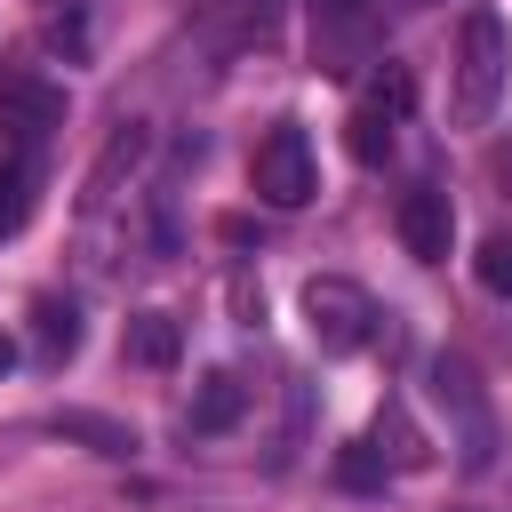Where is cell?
<instances>
[{
    "label": "cell",
    "mask_w": 512,
    "mask_h": 512,
    "mask_svg": "<svg viewBox=\"0 0 512 512\" xmlns=\"http://www.w3.org/2000/svg\"><path fill=\"white\" fill-rule=\"evenodd\" d=\"M368 8L376 0H312V56H320V72H360L368 64Z\"/></svg>",
    "instance_id": "obj_8"
},
{
    "label": "cell",
    "mask_w": 512,
    "mask_h": 512,
    "mask_svg": "<svg viewBox=\"0 0 512 512\" xmlns=\"http://www.w3.org/2000/svg\"><path fill=\"white\" fill-rule=\"evenodd\" d=\"M8 368H16V336L0 328V376H8Z\"/></svg>",
    "instance_id": "obj_16"
},
{
    "label": "cell",
    "mask_w": 512,
    "mask_h": 512,
    "mask_svg": "<svg viewBox=\"0 0 512 512\" xmlns=\"http://www.w3.org/2000/svg\"><path fill=\"white\" fill-rule=\"evenodd\" d=\"M416 104V80H408V64H384L376 80H368V96L352 104V120H344V144H352V160L360 168H376L384 152H392V128H400V112Z\"/></svg>",
    "instance_id": "obj_5"
},
{
    "label": "cell",
    "mask_w": 512,
    "mask_h": 512,
    "mask_svg": "<svg viewBox=\"0 0 512 512\" xmlns=\"http://www.w3.org/2000/svg\"><path fill=\"white\" fill-rule=\"evenodd\" d=\"M120 352H128L136 368H176L184 336H176V320H168V312H136V320H128V336H120Z\"/></svg>",
    "instance_id": "obj_13"
},
{
    "label": "cell",
    "mask_w": 512,
    "mask_h": 512,
    "mask_svg": "<svg viewBox=\"0 0 512 512\" xmlns=\"http://www.w3.org/2000/svg\"><path fill=\"white\" fill-rule=\"evenodd\" d=\"M80 336H88V328H80V304H72V296H56V288L32 296V360H40L48 376L80 352Z\"/></svg>",
    "instance_id": "obj_9"
},
{
    "label": "cell",
    "mask_w": 512,
    "mask_h": 512,
    "mask_svg": "<svg viewBox=\"0 0 512 512\" xmlns=\"http://www.w3.org/2000/svg\"><path fill=\"white\" fill-rule=\"evenodd\" d=\"M48 432H56V440H80L88 456H112V464L136 456V424H120V416H104V408H56Z\"/></svg>",
    "instance_id": "obj_11"
},
{
    "label": "cell",
    "mask_w": 512,
    "mask_h": 512,
    "mask_svg": "<svg viewBox=\"0 0 512 512\" xmlns=\"http://www.w3.org/2000/svg\"><path fill=\"white\" fill-rule=\"evenodd\" d=\"M240 416H248V384H240L232 368H208V376H200V392H192V408H184V432L216 440V432H232Z\"/></svg>",
    "instance_id": "obj_10"
},
{
    "label": "cell",
    "mask_w": 512,
    "mask_h": 512,
    "mask_svg": "<svg viewBox=\"0 0 512 512\" xmlns=\"http://www.w3.org/2000/svg\"><path fill=\"white\" fill-rule=\"evenodd\" d=\"M376 320H384V312H376V296H368L360 280H344V272H312V280H304V328H312L320 352H336V360L360 352V344L376 336Z\"/></svg>",
    "instance_id": "obj_3"
},
{
    "label": "cell",
    "mask_w": 512,
    "mask_h": 512,
    "mask_svg": "<svg viewBox=\"0 0 512 512\" xmlns=\"http://www.w3.org/2000/svg\"><path fill=\"white\" fill-rule=\"evenodd\" d=\"M248 184H256L264 208H304V200L320 192V160H312L304 128H272V136L256 144V160H248Z\"/></svg>",
    "instance_id": "obj_4"
},
{
    "label": "cell",
    "mask_w": 512,
    "mask_h": 512,
    "mask_svg": "<svg viewBox=\"0 0 512 512\" xmlns=\"http://www.w3.org/2000/svg\"><path fill=\"white\" fill-rule=\"evenodd\" d=\"M504 72H512V32L496 8H464L456 24V72H448V112L456 128H488L504 104Z\"/></svg>",
    "instance_id": "obj_1"
},
{
    "label": "cell",
    "mask_w": 512,
    "mask_h": 512,
    "mask_svg": "<svg viewBox=\"0 0 512 512\" xmlns=\"http://www.w3.org/2000/svg\"><path fill=\"white\" fill-rule=\"evenodd\" d=\"M336 480H344V488H384V456H376V440H352V448L336 456Z\"/></svg>",
    "instance_id": "obj_15"
},
{
    "label": "cell",
    "mask_w": 512,
    "mask_h": 512,
    "mask_svg": "<svg viewBox=\"0 0 512 512\" xmlns=\"http://www.w3.org/2000/svg\"><path fill=\"white\" fill-rule=\"evenodd\" d=\"M408 8H432V0H408Z\"/></svg>",
    "instance_id": "obj_17"
},
{
    "label": "cell",
    "mask_w": 512,
    "mask_h": 512,
    "mask_svg": "<svg viewBox=\"0 0 512 512\" xmlns=\"http://www.w3.org/2000/svg\"><path fill=\"white\" fill-rule=\"evenodd\" d=\"M0 104H8V120L40 128V136L64 120V88H48V80H24V72H8V80H0Z\"/></svg>",
    "instance_id": "obj_12"
},
{
    "label": "cell",
    "mask_w": 512,
    "mask_h": 512,
    "mask_svg": "<svg viewBox=\"0 0 512 512\" xmlns=\"http://www.w3.org/2000/svg\"><path fill=\"white\" fill-rule=\"evenodd\" d=\"M40 128H24V120H8L0 128V240H16L24 232V216H32V192H40Z\"/></svg>",
    "instance_id": "obj_6"
},
{
    "label": "cell",
    "mask_w": 512,
    "mask_h": 512,
    "mask_svg": "<svg viewBox=\"0 0 512 512\" xmlns=\"http://www.w3.org/2000/svg\"><path fill=\"white\" fill-rule=\"evenodd\" d=\"M392 224H400V248H408L416 264H448V248H456V208H448V192H440V184L400 192Z\"/></svg>",
    "instance_id": "obj_7"
},
{
    "label": "cell",
    "mask_w": 512,
    "mask_h": 512,
    "mask_svg": "<svg viewBox=\"0 0 512 512\" xmlns=\"http://www.w3.org/2000/svg\"><path fill=\"white\" fill-rule=\"evenodd\" d=\"M432 400H440L448 424H456V464H464V472H488V464H496V408H488L480 368H472L464 352H432Z\"/></svg>",
    "instance_id": "obj_2"
},
{
    "label": "cell",
    "mask_w": 512,
    "mask_h": 512,
    "mask_svg": "<svg viewBox=\"0 0 512 512\" xmlns=\"http://www.w3.org/2000/svg\"><path fill=\"white\" fill-rule=\"evenodd\" d=\"M472 272H480V288H488V296H512V232H488V240H480V256H472Z\"/></svg>",
    "instance_id": "obj_14"
}]
</instances>
